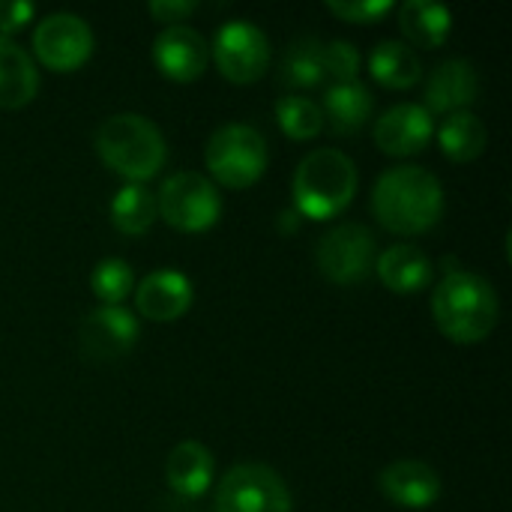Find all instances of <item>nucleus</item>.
Segmentation results:
<instances>
[{"mask_svg": "<svg viewBox=\"0 0 512 512\" xmlns=\"http://www.w3.org/2000/svg\"><path fill=\"white\" fill-rule=\"evenodd\" d=\"M132 294H135V309L144 318L159 321V324L183 318L195 300L192 282L177 270H156V273L144 276Z\"/></svg>", "mask_w": 512, "mask_h": 512, "instance_id": "nucleus-15", "label": "nucleus"}, {"mask_svg": "<svg viewBox=\"0 0 512 512\" xmlns=\"http://www.w3.org/2000/svg\"><path fill=\"white\" fill-rule=\"evenodd\" d=\"M435 135H438V147L444 150V156L450 162H459V165L480 159L486 153V144H489L486 123L474 111L447 114Z\"/></svg>", "mask_w": 512, "mask_h": 512, "instance_id": "nucleus-23", "label": "nucleus"}, {"mask_svg": "<svg viewBox=\"0 0 512 512\" xmlns=\"http://www.w3.org/2000/svg\"><path fill=\"white\" fill-rule=\"evenodd\" d=\"M207 60H210V48L204 36L189 24L165 27L153 39V63L168 81L177 84L198 81L207 69Z\"/></svg>", "mask_w": 512, "mask_h": 512, "instance_id": "nucleus-12", "label": "nucleus"}, {"mask_svg": "<svg viewBox=\"0 0 512 512\" xmlns=\"http://www.w3.org/2000/svg\"><path fill=\"white\" fill-rule=\"evenodd\" d=\"M279 81L291 90H312L321 87L324 78V45L318 39H297L279 66Z\"/></svg>", "mask_w": 512, "mask_h": 512, "instance_id": "nucleus-25", "label": "nucleus"}, {"mask_svg": "<svg viewBox=\"0 0 512 512\" xmlns=\"http://www.w3.org/2000/svg\"><path fill=\"white\" fill-rule=\"evenodd\" d=\"M33 54L51 72H75L93 54V30L72 12L48 15L33 30Z\"/></svg>", "mask_w": 512, "mask_h": 512, "instance_id": "nucleus-10", "label": "nucleus"}, {"mask_svg": "<svg viewBox=\"0 0 512 512\" xmlns=\"http://www.w3.org/2000/svg\"><path fill=\"white\" fill-rule=\"evenodd\" d=\"M378 258V243L375 234L360 225V222H345L327 231L315 249L318 270L342 288L360 285L372 270Z\"/></svg>", "mask_w": 512, "mask_h": 512, "instance_id": "nucleus-7", "label": "nucleus"}, {"mask_svg": "<svg viewBox=\"0 0 512 512\" xmlns=\"http://www.w3.org/2000/svg\"><path fill=\"white\" fill-rule=\"evenodd\" d=\"M216 477V459L213 453L198 441H183L168 453L165 462V480L168 489L180 498H201Z\"/></svg>", "mask_w": 512, "mask_h": 512, "instance_id": "nucleus-18", "label": "nucleus"}, {"mask_svg": "<svg viewBox=\"0 0 512 512\" xmlns=\"http://www.w3.org/2000/svg\"><path fill=\"white\" fill-rule=\"evenodd\" d=\"M327 9L348 24H375L393 9V0H330Z\"/></svg>", "mask_w": 512, "mask_h": 512, "instance_id": "nucleus-29", "label": "nucleus"}, {"mask_svg": "<svg viewBox=\"0 0 512 512\" xmlns=\"http://www.w3.org/2000/svg\"><path fill=\"white\" fill-rule=\"evenodd\" d=\"M93 144L99 159L126 183H144L156 177L168 159V144L159 126L135 111L108 117L96 129Z\"/></svg>", "mask_w": 512, "mask_h": 512, "instance_id": "nucleus-3", "label": "nucleus"}, {"mask_svg": "<svg viewBox=\"0 0 512 512\" xmlns=\"http://www.w3.org/2000/svg\"><path fill=\"white\" fill-rule=\"evenodd\" d=\"M90 288L102 306H120L135 291V273L123 258H102L90 273Z\"/></svg>", "mask_w": 512, "mask_h": 512, "instance_id": "nucleus-27", "label": "nucleus"}, {"mask_svg": "<svg viewBox=\"0 0 512 512\" xmlns=\"http://www.w3.org/2000/svg\"><path fill=\"white\" fill-rule=\"evenodd\" d=\"M375 273L393 294H417L432 285L435 267L429 255L411 243H396L375 258Z\"/></svg>", "mask_w": 512, "mask_h": 512, "instance_id": "nucleus-17", "label": "nucleus"}, {"mask_svg": "<svg viewBox=\"0 0 512 512\" xmlns=\"http://www.w3.org/2000/svg\"><path fill=\"white\" fill-rule=\"evenodd\" d=\"M501 315V300L489 279L456 270L441 279L432 294V318L438 330L456 345H477L483 342Z\"/></svg>", "mask_w": 512, "mask_h": 512, "instance_id": "nucleus-2", "label": "nucleus"}, {"mask_svg": "<svg viewBox=\"0 0 512 512\" xmlns=\"http://www.w3.org/2000/svg\"><path fill=\"white\" fill-rule=\"evenodd\" d=\"M267 162H270L267 138L246 123L219 126L204 147V165L210 177L225 189L255 186L264 177Z\"/></svg>", "mask_w": 512, "mask_h": 512, "instance_id": "nucleus-5", "label": "nucleus"}, {"mask_svg": "<svg viewBox=\"0 0 512 512\" xmlns=\"http://www.w3.org/2000/svg\"><path fill=\"white\" fill-rule=\"evenodd\" d=\"M39 90V72L33 57L15 45L9 36H0V108H24Z\"/></svg>", "mask_w": 512, "mask_h": 512, "instance_id": "nucleus-19", "label": "nucleus"}, {"mask_svg": "<svg viewBox=\"0 0 512 512\" xmlns=\"http://www.w3.org/2000/svg\"><path fill=\"white\" fill-rule=\"evenodd\" d=\"M159 219L183 234H201L222 216V195L213 180L198 171L171 174L156 192Z\"/></svg>", "mask_w": 512, "mask_h": 512, "instance_id": "nucleus-6", "label": "nucleus"}, {"mask_svg": "<svg viewBox=\"0 0 512 512\" xmlns=\"http://www.w3.org/2000/svg\"><path fill=\"white\" fill-rule=\"evenodd\" d=\"M357 72H360V51L351 42L336 39L324 45V78H333V84H348L357 81Z\"/></svg>", "mask_w": 512, "mask_h": 512, "instance_id": "nucleus-28", "label": "nucleus"}, {"mask_svg": "<svg viewBox=\"0 0 512 512\" xmlns=\"http://www.w3.org/2000/svg\"><path fill=\"white\" fill-rule=\"evenodd\" d=\"M357 165L333 147L312 150L294 171V210L312 222L336 219L357 195Z\"/></svg>", "mask_w": 512, "mask_h": 512, "instance_id": "nucleus-4", "label": "nucleus"}, {"mask_svg": "<svg viewBox=\"0 0 512 512\" xmlns=\"http://www.w3.org/2000/svg\"><path fill=\"white\" fill-rule=\"evenodd\" d=\"M372 93L366 84L360 81H348V84H330L324 93V126L330 123V129L336 135H354L357 129L366 126V120L372 117Z\"/></svg>", "mask_w": 512, "mask_h": 512, "instance_id": "nucleus-20", "label": "nucleus"}, {"mask_svg": "<svg viewBox=\"0 0 512 512\" xmlns=\"http://www.w3.org/2000/svg\"><path fill=\"white\" fill-rule=\"evenodd\" d=\"M378 486L381 495L402 510H429L432 504H438L444 492L441 474L417 459H399L387 465L378 477Z\"/></svg>", "mask_w": 512, "mask_h": 512, "instance_id": "nucleus-14", "label": "nucleus"}, {"mask_svg": "<svg viewBox=\"0 0 512 512\" xmlns=\"http://www.w3.org/2000/svg\"><path fill=\"white\" fill-rule=\"evenodd\" d=\"M372 135L381 153L414 156V153H423L429 141L435 138V117L423 105L402 102L378 117Z\"/></svg>", "mask_w": 512, "mask_h": 512, "instance_id": "nucleus-13", "label": "nucleus"}, {"mask_svg": "<svg viewBox=\"0 0 512 512\" xmlns=\"http://www.w3.org/2000/svg\"><path fill=\"white\" fill-rule=\"evenodd\" d=\"M372 213L390 234H426L444 216V186L429 168L396 165L378 177L372 189Z\"/></svg>", "mask_w": 512, "mask_h": 512, "instance_id": "nucleus-1", "label": "nucleus"}, {"mask_svg": "<svg viewBox=\"0 0 512 512\" xmlns=\"http://www.w3.org/2000/svg\"><path fill=\"white\" fill-rule=\"evenodd\" d=\"M141 336L138 318L123 306H99L87 312L78 330V348L93 363H114L126 357Z\"/></svg>", "mask_w": 512, "mask_h": 512, "instance_id": "nucleus-11", "label": "nucleus"}, {"mask_svg": "<svg viewBox=\"0 0 512 512\" xmlns=\"http://www.w3.org/2000/svg\"><path fill=\"white\" fill-rule=\"evenodd\" d=\"M33 15H36V6L27 0H0V36L18 33Z\"/></svg>", "mask_w": 512, "mask_h": 512, "instance_id": "nucleus-30", "label": "nucleus"}, {"mask_svg": "<svg viewBox=\"0 0 512 512\" xmlns=\"http://www.w3.org/2000/svg\"><path fill=\"white\" fill-rule=\"evenodd\" d=\"M147 12L165 27H174V24H183L195 12V3L192 0H150Z\"/></svg>", "mask_w": 512, "mask_h": 512, "instance_id": "nucleus-31", "label": "nucleus"}, {"mask_svg": "<svg viewBox=\"0 0 512 512\" xmlns=\"http://www.w3.org/2000/svg\"><path fill=\"white\" fill-rule=\"evenodd\" d=\"M213 60L231 84H252L264 78L270 66V42L264 30L252 21H225L213 42Z\"/></svg>", "mask_w": 512, "mask_h": 512, "instance_id": "nucleus-9", "label": "nucleus"}, {"mask_svg": "<svg viewBox=\"0 0 512 512\" xmlns=\"http://www.w3.org/2000/svg\"><path fill=\"white\" fill-rule=\"evenodd\" d=\"M399 27L405 33V39L411 42V48H441L450 39L453 30V12L444 3H432V0H408L399 9Z\"/></svg>", "mask_w": 512, "mask_h": 512, "instance_id": "nucleus-21", "label": "nucleus"}, {"mask_svg": "<svg viewBox=\"0 0 512 512\" xmlns=\"http://www.w3.org/2000/svg\"><path fill=\"white\" fill-rule=\"evenodd\" d=\"M291 492L285 480L258 462L234 465L216 489V512H291Z\"/></svg>", "mask_w": 512, "mask_h": 512, "instance_id": "nucleus-8", "label": "nucleus"}, {"mask_svg": "<svg viewBox=\"0 0 512 512\" xmlns=\"http://www.w3.org/2000/svg\"><path fill=\"white\" fill-rule=\"evenodd\" d=\"M480 96V75L468 60H444L426 81V111L456 114L468 111Z\"/></svg>", "mask_w": 512, "mask_h": 512, "instance_id": "nucleus-16", "label": "nucleus"}, {"mask_svg": "<svg viewBox=\"0 0 512 512\" xmlns=\"http://www.w3.org/2000/svg\"><path fill=\"white\" fill-rule=\"evenodd\" d=\"M276 123L279 129L294 138V141H312L321 129H324V114H321V105L306 99V96H297V93H288V96H279L276 99Z\"/></svg>", "mask_w": 512, "mask_h": 512, "instance_id": "nucleus-26", "label": "nucleus"}, {"mask_svg": "<svg viewBox=\"0 0 512 512\" xmlns=\"http://www.w3.org/2000/svg\"><path fill=\"white\" fill-rule=\"evenodd\" d=\"M369 72L381 87L408 90L423 78V63H420L417 51L408 42L384 39L369 57Z\"/></svg>", "mask_w": 512, "mask_h": 512, "instance_id": "nucleus-22", "label": "nucleus"}, {"mask_svg": "<svg viewBox=\"0 0 512 512\" xmlns=\"http://www.w3.org/2000/svg\"><path fill=\"white\" fill-rule=\"evenodd\" d=\"M156 219V195L144 183H126L111 201V225L126 237H144Z\"/></svg>", "mask_w": 512, "mask_h": 512, "instance_id": "nucleus-24", "label": "nucleus"}]
</instances>
